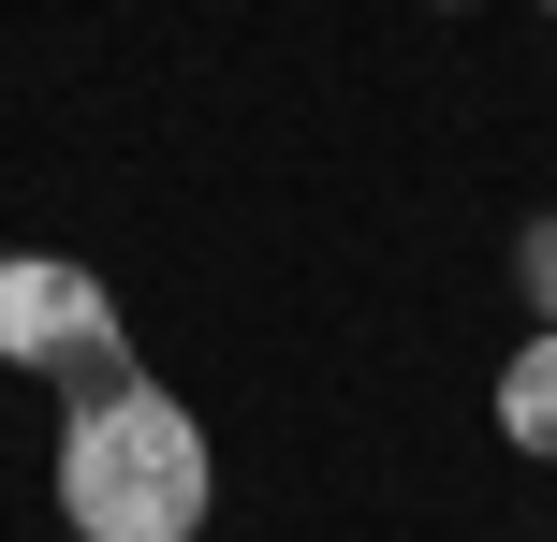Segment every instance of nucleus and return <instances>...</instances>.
I'll list each match as a JSON object with an SVG mask.
<instances>
[{
  "mask_svg": "<svg viewBox=\"0 0 557 542\" xmlns=\"http://www.w3.org/2000/svg\"><path fill=\"white\" fill-rule=\"evenodd\" d=\"M499 440L557 469V323H543V338H529V352L499 367Z\"/></svg>",
  "mask_w": 557,
  "mask_h": 542,
  "instance_id": "7ed1b4c3",
  "label": "nucleus"
},
{
  "mask_svg": "<svg viewBox=\"0 0 557 542\" xmlns=\"http://www.w3.org/2000/svg\"><path fill=\"white\" fill-rule=\"evenodd\" d=\"M206 499H221L206 426L162 396V381L74 396V426H59V514H74V542H191Z\"/></svg>",
  "mask_w": 557,
  "mask_h": 542,
  "instance_id": "f257e3e1",
  "label": "nucleus"
},
{
  "mask_svg": "<svg viewBox=\"0 0 557 542\" xmlns=\"http://www.w3.org/2000/svg\"><path fill=\"white\" fill-rule=\"evenodd\" d=\"M0 367H45V381H103L117 367V293L59 250H0Z\"/></svg>",
  "mask_w": 557,
  "mask_h": 542,
  "instance_id": "f03ea898",
  "label": "nucleus"
},
{
  "mask_svg": "<svg viewBox=\"0 0 557 542\" xmlns=\"http://www.w3.org/2000/svg\"><path fill=\"white\" fill-rule=\"evenodd\" d=\"M543 15H557V0H543Z\"/></svg>",
  "mask_w": 557,
  "mask_h": 542,
  "instance_id": "39448f33",
  "label": "nucleus"
},
{
  "mask_svg": "<svg viewBox=\"0 0 557 542\" xmlns=\"http://www.w3.org/2000/svg\"><path fill=\"white\" fill-rule=\"evenodd\" d=\"M513 279H529V308L557 323V220H529V235H513Z\"/></svg>",
  "mask_w": 557,
  "mask_h": 542,
  "instance_id": "20e7f679",
  "label": "nucleus"
}]
</instances>
